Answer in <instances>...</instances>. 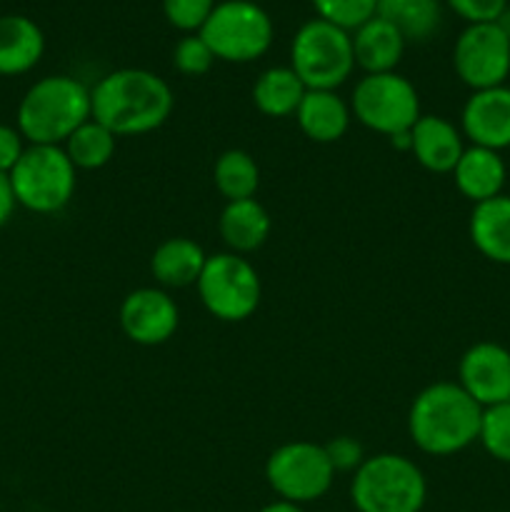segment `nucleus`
Instances as JSON below:
<instances>
[{
    "mask_svg": "<svg viewBox=\"0 0 510 512\" xmlns=\"http://www.w3.org/2000/svg\"><path fill=\"white\" fill-rule=\"evenodd\" d=\"M93 120L115 138H135L168 123L175 108V95L160 75L143 68H120L103 75L90 88Z\"/></svg>",
    "mask_w": 510,
    "mask_h": 512,
    "instance_id": "obj_1",
    "label": "nucleus"
},
{
    "mask_svg": "<svg viewBox=\"0 0 510 512\" xmlns=\"http://www.w3.org/2000/svg\"><path fill=\"white\" fill-rule=\"evenodd\" d=\"M480 418L483 408L458 383L440 380L410 403L408 435L420 453L448 458L478 443Z\"/></svg>",
    "mask_w": 510,
    "mask_h": 512,
    "instance_id": "obj_2",
    "label": "nucleus"
},
{
    "mask_svg": "<svg viewBox=\"0 0 510 512\" xmlns=\"http://www.w3.org/2000/svg\"><path fill=\"white\" fill-rule=\"evenodd\" d=\"M90 118L93 100L83 80L73 75H45L20 98L15 128L28 145H63Z\"/></svg>",
    "mask_w": 510,
    "mask_h": 512,
    "instance_id": "obj_3",
    "label": "nucleus"
},
{
    "mask_svg": "<svg viewBox=\"0 0 510 512\" xmlns=\"http://www.w3.org/2000/svg\"><path fill=\"white\" fill-rule=\"evenodd\" d=\"M425 498L423 470L398 453L370 455L350 480V500L358 512H420Z\"/></svg>",
    "mask_w": 510,
    "mask_h": 512,
    "instance_id": "obj_4",
    "label": "nucleus"
},
{
    "mask_svg": "<svg viewBox=\"0 0 510 512\" xmlns=\"http://www.w3.org/2000/svg\"><path fill=\"white\" fill-rule=\"evenodd\" d=\"M8 180L20 208L35 215H53L73 200L78 170L63 145H28Z\"/></svg>",
    "mask_w": 510,
    "mask_h": 512,
    "instance_id": "obj_5",
    "label": "nucleus"
},
{
    "mask_svg": "<svg viewBox=\"0 0 510 512\" xmlns=\"http://www.w3.org/2000/svg\"><path fill=\"white\" fill-rule=\"evenodd\" d=\"M290 68L308 90H338L355 70L353 35L320 18L308 20L290 43Z\"/></svg>",
    "mask_w": 510,
    "mask_h": 512,
    "instance_id": "obj_6",
    "label": "nucleus"
},
{
    "mask_svg": "<svg viewBox=\"0 0 510 512\" xmlns=\"http://www.w3.org/2000/svg\"><path fill=\"white\" fill-rule=\"evenodd\" d=\"M200 38L223 63H253L263 58L275 38L268 10L253 0H225L215 5L200 28Z\"/></svg>",
    "mask_w": 510,
    "mask_h": 512,
    "instance_id": "obj_7",
    "label": "nucleus"
},
{
    "mask_svg": "<svg viewBox=\"0 0 510 512\" xmlns=\"http://www.w3.org/2000/svg\"><path fill=\"white\" fill-rule=\"evenodd\" d=\"M195 290L203 308L223 323H243L258 310L263 298V283L245 255L215 253L208 255Z\"/></svg>",
    "mask_w": 510,
    "mask_h": 512,
    "instance_id": "obj_8",
    "label": "nucleus"
},
{
    "mask_svg": "<svg viewBox=\"0 0 510 512\" xmlns=\"http://www.w3.org/2000/svg\"><path fill=\"white\" fill-rule=\"evenodd\" d=\"M350 113L363 128L395 138L408 133L420 113V95L415 85L400 73L363 75L350 95Z\"/></svg>",
    "mask_w": 510,
    "mask_h": 512,
    "instance_id": "obj_9",
    "label": "nucleus"
},
{
    "mask_svg": "<svg viewBox=\"0 0 510 512\" xmlns=\"http://www.w3.org/2000/svg\"><path fill=\"white\" fill-rule=\"evenodd\" d=\"M335 470L323 445L293 440L275 448L265 460V480L278 500L305 505L315 503L333 488Z\"/></svg>",
    "mask_w": 510,
    "mask_h": 512,
    "instance_id": "obj_10",
    "label": "nucleus"
},
{
    "mask_svg": "<svg viewBox=\"0 0 510 512\" xmlns=\"http://www.w3.org/2000/svg\"><path fill=\"white\" fill-rule=\"evenodd\" d=\"M453 68L470 90L505 85L510 75V33L503 23H475L453 45Z\"/></svg>",
    "mask_w": 510,
    "mask_h": 512,
    "instance_id": "obj_11",
    "label": "nucleus"
},
{
    "mask_svg": "<svg viewBox=\"0 0 510 512\" xmlns=\"http://www.w3.org/2000/svg\"><path fill=\"white\" fill-rule=\"evenodd\" d=\"M118 318L130 343L155 348L175 335L180 325V308L168 290L138 288L125 295Z\"/></svg>",
    "mask_w": 510,
    "mask_h": 512,
    "instance_id": "obj_12",
    "label": "nucleus"
},
{
    "mask_svg": "<svg viewBox=\"0 0 510 512\" xmlns=\"http://www.w3.org/2000/svg\"><path fill=\"white\" fill-rule=\"evenodd\" d=\"M458 385L480 408L508 403L510 350L493 340L470 345L458 363Z\"/></svg>",
    "mask_w": 510,
    "mask_h": 512,
    "instance_id": "obj_13",
    "label": "nucleus"
},
{
    "mask_svg": "<svg viewBox=\"0 0 510 512\" xmlns=\"http://www.w3.org/2000/svg\"><path fill=\"white\" fill-rule=\"evenodd\" d=\"M460 133L470 145L488 150L510 148V88L473 90L460 113Z\"/></svg>",
    "mask_w": 510,
    "mask_h": 512,
    "instance_id": "obj_14",
    "label": "nucleus"
},
{
    "mask_svg": "<svg viewBox=\"0 0 510 512\" xmlns=\"http://www.w3.org/2000/svg\"><path fill=\"white\" fill-rule=\"evenodd\" d=\"M465 148L460 128L443 115H420L410 128V153L428 173H453Z\"/></svg>",
    "mask_w": 510,
    "mask_h": 512,
    "instance_id": "obj_15",
    "label": "nucleus"
},
{
    "mask_svg": "<svg viewBox=\"0 0 510 512\" xmlns=\"http://www.w3.org/2000/svg\"><path fill=\"white\" fill-rule=\"evenodd\" d=\"M450 175H453L458 193L473 205H478L503 195L508 168H505V160L498 150L468 145Z\"/></svg>",
    "mask_w": 510,
    "mask_h": 512,
    "instance_id": "obj_16",
    "label": "nucleus"
},
{
    "mask_svg": "<svg viewBox=\"0 0 510 512\" xmlns=\"http://www.w3.org/2000/svg\"><path fill=\"white\" fill-rule=\"evenodd\" d=\"M295 120L303 135L313 143L330 145L338 143L350 128V103H345L338 90H308L295 110Z\"/></svg>",
    "mask_w": 510,
    "mask_h": 512,
    "instance_id": "obj_17",
    "label": "nucleus"
},
{
    "mask_svg": "<svg viewBox=\"0 0 510 512\" xmlns=\"http://www.w3.org/2000/svg\"><path fill=\"white\" fill-rule=\"evenodd\" d=\"M350 35H353L355 65L365 75L393 73L400 60H403L405 45H408L400 30L390 25L388 20L380 18V15L370 18L368 23H363Z\"/></svg>",
    "mask_w": 510,
    "mask_h": 512,
    "instance_id": "obj_18",
    "label": "nucleus"
},
{
    "mask_svg": "<svg viewBox=\"0 0 510 512\" xmlns=\"http://www.w3.org/2000/svg\"><path fill=\"white\" fill-rule=\"evenodd\" d=\"M45 35L25 15H0V78L25 75L43 60Z\"/></svg>",
    "mask_w": 510,
    "mask_h": 512,
    "instance_id": "obj_19",
    "label": "nucleus"
},
{
    "mask_svg": "<svg viewBox=\"0 0 510 512\" xmlns=\"http://www.w3.org/2000/svg\"><path fill=\"white\" fill-rule=\"evenodd\" d=\"M270 215L260 200H233L225 203L218 218V233L230 253L248 255L263 248L270 238Z\"/></svg>",
    "mask_w": 510,
    "mask_h": 512,
    "instance_id": "obj_20",
    "label": "nucleus"
},
{
    "mask_svg": "<svg viewBox=\"0 0 510 512\" xmlns=\"http://www.w3.org/2000/svg\"><path fill=\"white\" fill-rule=\"evenodd\" d=\"M470 243L490 263L510 265V195L473 205L468 220Z\"/></svg>",
    "mask_w": 510,
    "mask_h": 512,
    "instance_id": "obj_21",
    "label": "nucleus"
},
{
    "mask_svg": "<svg viewBox=\"0 0 510 512\" xmlns=\"http://www.w3.org/2000/svg\"><path fill=\"white\" fill-rule=\"evenodd\" d=\"M203 245L195 240L178 235V238H168L153 250L150 255V273H153L155 283L163 288H190L198 283L200 273L205 268Z\"/></svg>",
    "mask_w": 510,
    "mask_h": 512,
    "instance_id": "obj_22",
    "label": "nucleus"
},
{
    "mask_svg": "<svg viewBox=\"0 0 510 512\" xmlns=\"http://www.w3.org/2000/svg\"><path fill=\"white\" fill-rule=\"evenodd\" d=\"M308 88L290 65L263 70L253 83V105L268 118H290L303 103Z\"/></svg>",
    "mask_w": 510,
    "mask_h": 512,
    "instance_id": "obj_23",
    "label": "nucleus"
},
{
    "mask_svg": "<svg viewBox=\"0 0 510 512\" xmlns=\"http://www.w3.org/2000/svg\"><path fill=\"white\" fill-rule=\"evenodd\" d=\"M375 15L395 25L408 43H425L438 33L443 8L440 0H378Z\"/></svg>",
    "mask_w": 510,
    "mask_h": 512,
    "instance_id": "obj_24",
    "label": "nucleus"
},
{
    "mask_svg": "<svg viewBox=\"0 0 510 512\" xmlns=\"http://www.w3.org/2000/svg\"><path fill=\"white\" fill-rule=\"evenodd\" d=\"M213 183L215 190L225 198V203L255 198L260 188V168L248 150L230 148L215 160Z\"/></svg>",
    "mask_w": 510,
    "mask_h": 512,
    "instance_id": "obj_25",
    "label": "nucleus"
},
{
    "mask_svg": "<svg viewBox=\"0 0 510 512\" xmlns=\"http://www.w3.org/2000/svg\"><path fill=\"white\" fill-rule=\"evenodd\" d=\"M63 150L70 163L75 165V170H100L115 158L118 138L105 125L90 118L65 140Z\"/></svg>",
    "mask_w": 510,
    "mask_h": 512,
    "instance_id": "obj_26",
    "label": "nucleus"
},
{
    "mask_svg": "<svg viewBox=\"0 0 510 512\" xmlns=\"http://www.w3.org/2000/svg\"><path fill=\"white\" fill-rule=\"evenodd\" d=\"M478 443L490 458L510 465V400L493 408H483Z\"/></svg>",
    "mask_w": 510,
    "mask_h": 512,
    "instance_id": "obj_27",
    "label": "nucleus"
},
{
    "mask_svg": "<svg viewBox=\"0 0 510 512\" xmlns=\"http://www.w3.org/2000/svg\"><path fill=\"white\" fill-rule=\"evenodd\" d=\"M320 20L333 23L338 28L358 30L378 13V0H310Z\"/></svg>",
    "mask_w": 510,
    "mask_h": 512,
    "instance_id": "obj_28",
    "label": "nucleus"
},
{
    "mask_svg": "<svg viewBox=\"0 0 510 512\" xmlns=\"http://www.w3.org/2000/svg\"><path fill=\"white\" fill-rule=\"evenodd\" d=\"M215 63L213 50L208 48L200 33H188L175 43L173 48V65L178 73L188 75V78H200L208 73Z\"/></svg>",
    "mask_w": 510,
    "mask_h": 512,
    "instance_id": "obj_29",
    "label": "nucleus"
},
{
    "mask_svg": "<svg viewBox=\"0 0 510 512\" xmlns=\"http://www.w3.org/2000/svg\"><path fill=\"white\" fill-rule=\"evenodd\" d=\"M215 5H218L215 0H163V13L173 28L188 35L200 33Z\"/></svg>",
    "mask_w": 510,
    "mask_h": 512,
    "instance_id": "obj_30",
    "label": "nucleus"
},
{
    "mask_svg": "<svg viewBox=\"0 0 510 512\" xmlns=\"http://www.w3.org/2000/svg\"><path fill=\"white\" fill-rule=\"evenodd\" d=\"M445 3L468 25L498 23L508 13V0H445Z\"/></svg>",
    "mask_w": 510,
    "mask_h": 512,
    "instance_id": "obj_31",
    "label": "nucleus"
},
{
    "mask_svg": "<svg viewBox=\"0 0 510 512\" xmlns=\"http://www.w3.org/2000/svg\"><path fill=\"white\" fill-rule=\"evenodd\" d=\"M323 448L328 453V460L335 473H355L363 465V460L368 458L363 445L355 438H350V435H338L330 443H325Z\"/></svg>",
    "mask_w": 510,
    "mask_h": 512,
    "instance_id": "obj_32",
    "label": "nucleus"
},
{
    "mask_svg": "<svg viewBox=\"0 0 510 512\" xmlns=\"http://www.w3.org/2000/svg\"><path fill=\"white\" fill-rule=\"evenodd\" d=\"M25 148H28V143L20 135V130L15 125L0 123V173L8 175L23 158Z\"/></svg>",
    "mask_w": 510,
    "mask_h": 512,
    "instance_id": "obj_33",
    "label": "nucleus"
},
{
    "mask_svg": "<svg viewBox=\"0 0 510 512\" xmlns=\"http://www.w3.org/2000/svg\"><path fill=\"white\" fill-rule=\"evenodd\" d=\"M15 208H18V203H15V195H13V188H10L8 175L0 173V228H5V225L10 223Z\"/></svg>",
    "mask_w": 510,
    "mask_h": 512,
    "instance_id": "obj_34",
    "label": "nucleus"
},
{
    "mask_svg": "<svg viewBox=\"0 0 510 512\" xmlns=\"http://www.w3.org/2000/svg\"><path fill=\"white\" fill-rule=\"evenodd\" d=\"M258 512H305V510H303V505L288 503V500H273V503H268Z\"/></svg>",
    "mask_w": 510,
    "mask_h": 512,
    "instance_id": "obj_35",
    "label": "nucleus"
},
{
    "mask_svg": "<svg viewBox=\"0 0 510 512\" xmlns=\"http://www.w3.org/2000/svg\"><path fill=\"white\" fill-rule=\"evenodd\" d=\"M253 3H260V0H253Z\"/></svg>",
    "mask_w": 510,
    "mask_h": 512,
    "instance_id": "obj_36",
    "label": "nucleus"
}]
</instances>
